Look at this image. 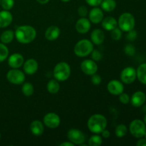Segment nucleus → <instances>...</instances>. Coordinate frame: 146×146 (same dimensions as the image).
Masks as SVG:
<instances>
[{"instance_id": "obj_6", "label": "nucleus", "mask_w": 146, "mask_h": 146, "mask_svg": "<svg viewBox=\"0 0 146 146\" xmlns=\"http://www.w3.org/2000/svg\"><path fill=\"white\" fill-rule=\"evenodd\" d=\"M129 131L131 135L135 138H143L146 132V125L145 123L139 119L133 120L130 123Z\"/></svg>"}, {"instance_id": "obj_20", "label": "nucleus", "mask_w": 146, "mask_h": 146, "mask_svg": "<svg viewBox=\"0 0 146 146\" xmlns=\"http://www.w3.org/2000/svg\"><path fill=\"white\" fill-rule=\"evenodd\" d=\"M105 40V34L100 29H96L91 32V41L95 45H100L103 44Z\"/></svg>"}, {"instance_id": "obj_15", "label": "nucleus", "mask_w": 146, "mask_h": 146, "mask_svg": "<svg viewBox=\"0 0 146 146\" xmlns=\"http://www.w3.org/2000/svg\"><path fill=\"white\" fill-rule=\"evenodd\" d=\"M38 68V64L34 58H29L24 61L23 64L24 72L27 75H33L35 74Z\"/></svg>"}, {"instance_id": "obj_39", "label": "nucleus", "mask_w": 146, "mask_h": 146, "mask_svg": "<svg viewBox=\"0 0 146 146\" xmlns=\"http://www.w3.org/2000/svg\"><path fill=\"white\" fill-rule=\"evenodd\" d=\"M85 1L89 6L95 7L99 6L101 4L103 0H85Z\"/></svg>"}, {"instance_id": "obj_12", "label": "nucleus", "mask_w": 146, "mask_h": 146, "mask_svg": "<svg viewBox=\"0 0 146 146\" xmlns=\"http://www.w3.org/2000/svg\"><path fill=\"white\" fill-rule=\"evenodd\" d=\"M107 90L112 95L119 96L124 91L123 83L118 80H111L107 85Z\"/></svg>"}, {"instance_id": "obj_4", "label": "nucleus", "mask_w": 146, "mask_h": 146, "mask_svg": "<svg viewBox=\"0 0 146 146\" xmlns=\"http://www.w3.org/2000/svg\"><path fill=\"white\" fill-rule=\"evenodd\" d=\"M53 75L55 79L58 81H65L71 76V67L68 63L61 61L55 66L53 71Z\"/></svg>"}, {"instance_id": "obj_1", "label": "nucleus", "mask_w": 146, "mask_h": 146, "mask_svg": "<svg viewBox=\"0 0 146 146\" xmlns=\"http://www.w3.org/2000/svg\"><path fill=\"white\" fill-rule=\"evenodd\" d=\"M16 39L23 44H30L36 37V31L30 25H22L17 27L14 31Z\"/></svg>"}, {"instance_id": "obj_33", "label": "nucleus", "mask_w": 146, "mask_h": 146, "mask_svg": "<svg viewBox=\"0 0 146 146\" xmlns=\"http://www.w3.org/2000/svg\"><path fill=\"white\" fill-rule=\"evenodd\" d=\"M124 52L128 56H133L135 54V48L132 44H127L124 48Z\"/></svg>"}, {"instance_id": "obj_2", "label": "nucleus", "mask_w": 146, "mask_h": 146, "mask_svg": "<svg viewBox=\"0 0 146 146\" xmlns=\"http://www.w3.org/2000/svg\"><path fill=\"white\" fill-rule=\"evenodd\" d=\"M108 125L106 118L101 114H94L88 120L87 126L88 130L94 134H101Z\"/></svg>"}, {"instance_id": "obj_41", "label": "nucleus", "mask_w": 146, "mask_h": 146, "mask_svg": "<svg viewBox=\"0 0 146 146\" xmlns=\"http://www.w3.org/2000/svg\"><path fill=\"white\" fill-rule=\"evenodd\" d=\"M137 146H146V139L141 138L136 143Z\"/></svg>"}, {"instance_id": "obj_40", "label": "nucleus", "mask_w": 146, "mask_h": 146, "mask_svg": "<svg viewBox=\"0 0 146 146\" xmlns=\"http://www.w3.org/2000/svg\"><path fill=\"white\" fill-rule=\"evenodd\" d=\"M101 136L104 138H109L110 135H111V133H110V131H108V130H107L106 128V129H104V131L101 132Z\"/></svg>"}, {"instance_id": "obj_34", "label": "nucleus", "mask_w": 146, "mask_h": 146, "mask_svg": "<svg viewBox=\"0 0 146 146\" xmlns=\"http://www.w3.org/2000/svg\"><path fill=\"white\" fill-rule=\"evenodd\" d=\"M91 58H92V60L95 61L96 62V61H101V58H103V55L101 52H100L98 50L94 49L92 51V52L91 53Z\"/></svg>"}, {"instance_id": "obj_47", "label": "nucleus", "mask_w": 146, "mask_h": 146, "mask_svg": "<svg viewBox=\"0 0 146 146\" xmlns=\"http://www.w3.org/2000/svg\"><path fill=\"white\" fill-rule=\"evenodd\" d=\"M144 137H145V138L146 139V132H145V135H144Z\"/></svg>"}, {"instance_id": "obj_31", "label": "nucleus", "mask_w": 146, "mask_h": 146, "mask_svg": "<svg viewBox=\"0 0 146 146\" xmlns=\"http://www.w3.org/2000/svg\"><path fill=\"white\" fill-rule=\"evenodd\" d=\"M111 38H113L115 41H119L120 39L122 37V30L119 28V27H117L116 28H115L114 29H113L112 31H111Z\"/></svg>"}, {"instance_id": "obj_44", "label": "nucleus", "mask_w": 146, "mask_h": 146, "mask_svg": "<svg viewBox=\"0 0 146 146\" xmlns=\"http://www.w3.org/2000/svg\"><path fill=\"white\" fill-rule=\"evenodd\" d=\"M143 111H144V113H146V105L144 106V107L143 108Z\"/></svg>"}, {"instance_id": "obj_29", "label": "nucleus", "mask_w": 146, "mask_h": 146, "mask_svg": "<svg viewBox=\"0 0 146 146\" xmlns=\"http://www.w3.org/2000/svg\"><path fill=\"white\" fill-rule=\"evenodd\" d=\"M103 140L101 135H93L92 136L90 137L88 141V145L90 146H99L102 144Z\"/></svg>"}, {"instance_id": "obj_19", "label": "nucleus", "mask_w": 146, "mask_h": 146, "mask_svg": "<svg viewBox=\"0 0 146 146\" xmlns=\"http://www.w3.org/2000/svg\"><path fill=\"white\" fill-rule=\"evenodd\" d=\"M13 16L9 11L3 10L0 11V28H6L11 24Z\"/></svg>"}, {"instance_id": "obj_49", "label": "nucleus", "mask_w": 146, "mask_h": 146, "mask_svg": "<svg viewBox=\"0 0 146 146\" xmlns=\"http://www.w3.org/2000/svg\"><path fill=\"white\" fill-rule=\"evenodd\" d=\"M0 6H1V0H0Z\"/></svg>"}, {"instance_id": "obj_13", "label": "nucleus", "mask_w": 146, "mask_h": 146, "mask_svg": "<svg viewBox=\"0 0 146 146\" xmlns=\"http://www.w3.org/2000/svg\"><path fill=\"white\" fill-rule=\"evenodd\" d=\"M88 19L93 24H99L104 19V11L101 8L95 7L88 12Z\"/></svg>"}, {"instance_id": "obj_36", "label": "nucleus", "mask_w": 146, "mask_h": 146, "mask_svg": "<svg viewBox=\"0 0 146 146\" xmlns=\"http://www.w3.org/2000/svg\"><path fill=\"white\" fill-rule=\"evenodd\" d=\"M137 36H138L137 31L134 30L133 29L128 31V34L126 35V38L130 41H134L137 38Z\"/></svg>"}, {"instance_id": "obj_48", "label": "nucleus", "mask_w": 146, "mask_h": 146, "mask_svg": "<svg viewBox=\"0 0 146 146\" xmlns=\"http://www.w3.org/2000/svg\"><path fill=\"white\" fill-rule=\"evenodd\" d=\"M0 139H1V133H0Z\"/></svg>"}, {"instance_id": "obj_21", "label": "nucleus", "mask_w": 146, "mask_h": 146, "mask_svg": "<svg viewBox=\"0 0 146 146\" xmlns=\"http://www.w3.org/2000/svg\"><path fill=\"white\" fill-rule=\"evenodd\" d=\"M30 131L35 136H41L44 132V124L38 120L32 121L30 125Z\"/></svg>"}, {"instance_id": "obj_32", "label": "nucleus", "mask_w": 146, "mask_h": 146, "mask_svg": "<svg viewBox=\"0 0 146 146\" xmlns=\"http://www.w3.org/2000/svg\"><path fill=\"white\" fill-rule=\"evenodd\" d=\"M1 6L4 10L9 11L14 6V0H1Z\"/></svg>"}, {"instance_id": "obj_28", "label": "nucleus", "mask_w": 146, "mask_h": 146, "mask_svg": "<svg viewBox=\"0 0 146 146\" xmlns=\"http://www.w3.org/2000/svg\"><path fill=\"white\" fill-rule=\"evenodd\" d=\"M127 133H128V128H127L126 125L124 124L118 125L115 128V134L117 138H123L126 135Z\"/></svg>"}, {"instance_id": "obj_3", "label": "nucleus", "mask_w": 146, "mask_h": 146, "mask_svg": "<svg viewBox=\"0 0 146 146\" xmlns=\"http://www.w3.org/2000/svg\"><path fill=\"white\" fill-rule=\"evenodd\" d=\"M94 44L88 39H81L74 46V54L81 58H84L91 54L94 50Z\"/></svg>"}, {"instance_id": "obj_26", "label": "nucleus", "mask_w": 146, "mask_h": 146, "mask_svg": "<svg viewBox=\"0 0 146 146\" xmlns=\"http://www.w3.org/2000/svg\"><path fill=\"white\" fill-rule=\"evenodd\" d=\"M14 37H15L14 31H13L12 30H6L1 34L0 40L3 44H8L13 41Z\"/></svg>"}, {"instance_id": "obj_8", "label": "nucleus", "mask_w": 146, "mask_h": 146, "mask_svg": "<svg viewBox=\"0 0 146 146\" xmlns=\"http://www.w3.org/2000/svg\"><path fill=\"white\" fill-rule=\"evenodd\" d=\"M67 138L74 145H80L85 142V135L81 131L77 128H71L67 133Z\"/></svg>"}, {"instance_id": "obj_10", "label": "nucleus", "mask_w": 146, "mask_h": 146, "mask_svg": "<svg viewBox=\"0 0 146 146\" xmlns=\"http://www.w3.org/2000/svg\"><path fill=\"white\" fill-rule=\"evenodd\" d=\"M43 123L48 128L54 129L58 128L61 123V118L56 113L53 112L46 114L43 119Z\"/></svg>"}, {"instance_id": "obj_18", "label": "nucleus", "mask_w": 146, "mask_h": 146, "mask_svg": "<svg viewBox=\"0 0 146 146\" xmlns=\"http://www.w3.org/2000/svg\"><path fill=\"white\" fill-rule=\"evenodd\" d=\"M61 34V30L57 26H50L45 31V38L48 41H55L59 37Z\"/></svg>"}, {"instance_id": "obj_23", "label": "nucleus", "mask_w": 146, "mask_h": 146, "mask_svg": "<svg viewBox=\"0 0 146 146\" xmlns=\"http://www.w3.org/2000/svg\"><path fill=\"white\" fill-rule=\"evenodd\" d=\"M100 5L104 11L111 12L116 8L117 4L115 0H103Z\"/></svg>"}, {"instance_id": "obj_25", "label": "nucleus", "mask_w": 146, "mask_h": 146, "mask_svg": "<svg viewBox=\"0 0 146 146\" xmlns=\"http://www.w3.org/2000/svg\"><path fill=\"white\" fill-rule=\"evenodd\" d=\"M47 91L48 93L51 94H56L60 90V84L59 81L56 79H51L48 82L46 86Z\"/></svg>"}, {"instance_id": "obj_14", "label": "nucleus", "mask_w": 146, "mask_h": 146, "mask_svg": "<svg viewBox=\"0 0 146 146\" xmlns=\"http://www.w3.org/2000/svg\"><path fill=\"white\" fill-rule=\"evenodd\" d=\"M24 62V56L19 53H14L8 58V64L11 68H19L22 66Z\"/></svg>"}, {"instance_id": "obj_7", "label": "nucleus", "mask_w": 146, "mask_h": 146, "mask_svg": "<svg viewBox=\"0 0 146 146\" xmlns=\"http://www.w3.org/2000/svg\"><path fill=\"white\" fill-rule=\"evenodd\" d=\"M7 78L14 85H21L25 81V73L19 68H12L7 72Z\"/></svg>"}, {"instance_id": "obj_11", "label": "nucleus", "mask_w": 146, "mask_h": 146, "mask_svg": "<svg viewBox=\"0 0 146 146\" xmlns=\"http://www.w3.org/2000/svg\"><path fill=\"white\" fill-rule=\"evenodd\" d=\"M81 69L84 74L91 76L98 71V65L96 62L92 59H86L81 64Z\"/></svg>"}, {"instance_id": "obj_46", "label": "nucleus", "mask_w": 146, "mask_h": 146, "mask_svg": "<svg viewBox=\"0 0 146 146\" xmlns=\"http://www.w3.org/2000/svg\"><path fill=\"white\" fill-rule=\"evenodd\" d=\"M61 1H64V2H68V1H71V0H61Z\"/></svg>"}, {"instance_id": "obj_16", "label": "nucleus", "mask_w": 146, "mask_h": 146, "mask_svg": "<svg viewBox=\"0 0 146 146\" xmlns=\"http://www.w3.org/2000/svg\"><path fill=\"white\" fill-rule=\"evenodd\" d=\"M91 21L86 17H81L76 23V29L80 34H86L91 29Z\"/></svg>"}, {"instance_id": "obj_38", "label": "nucleus", "mask_w": 146, "mask_h": 146, "mask_svg": "<svg viewBox=\"0 0 146 146\" xmlns=\"http://www.w3.org/2000/svg\"><path fill=\"white\" fill-rule=\"evenodd\" d=\"M78 11V15L81 17H86L88 14V9H87V7L84 5L80 6L78 8V11Z\"/></svg>"}, {"instance_id": "obj_43", "label": "nucleus", "mask_w": 146, "mask_h": 146, "mask_svg": "<svg viewBox=\"0 0 146 146\" xmlns=\"http://www.w3.org/2000/svg\"><path fill=\"white\" fill-rule=\"evenodd\" d=\"M38 4H46L50 1V0H36Z\"/></svg>"}, {"instance_id": "obj_27", "label": "nucleus", "mask_w": 146, "mask_h": 146, "mask_svg": "<svg viewBox=\"0 0 146 146\" xmlns=\"http://www.w3.org/2000/svg\"><path fill=\"white\" fill-rule=\"evenodd\" d=\"M21 92L25 96H31L34 92V86L29 82H24L22 84V87H21Z\"/></svg>"}, {"instance_id": "obj_9", "label": "nucleus", "mask_w": 146, "mask_h": 146, "mask_svg": "<svg viewBox=\"0 0 146 146\" xmlns=\"http://www.w3.org/2000/svg\"><path fill=\"white\" fill-rule=\"evenodd\" d=\"M137 78L136 70L131 66L125 67L121 73V79L123 84H131Z\"/></svg>"}, {"instance_id": "obj_35", "label": "nucleus", "mask_w": 146, "mask_h": 146, "mask_svg": "<svg viewBox=\"0 0 146 146\" xmlns=\"http://www.w3.org/2000/svg\"><path fill=\"white\" fill-rule=\"evenodd\" d=\"M91 83H92L94 85L98 86L100 85V84H101V81H102V78H101V76L98 75V74H97L96 73V74L91 75Z\"/></svg>"}, {"instance_id": "obj_45", "label": "nucleus", "mask_w": 146, "mask_h": 146, "mask_svg": "<svg viewBox=\"0 0 146 146\" xmlns=\"http://www.w3.org/2000/svg\"><path fill=\"white\" fill-rule=\"evenodd\" d=\"M143 122L145 123V125H146V113H145V116H144V121H143Z\"/></svg>"}, {"instance_id": "obj_37", "label": "nucleus", "mask_w": 146, "mask_h": 146, "mask_svg": "<svg viewBox=\"0 0 146 146\" xmlns=\"http://www.w3.org/2000/svg\"><path fill=\"white\" fill-rule=\"evenodd\" d=\"M119 100L121 103H122L123 104H128L130 102L131 98H130L129 95L128 94L123 92L122 94L119 95Z\"/></svg>"}, {"instance_id": "obj_5", "label": "nucleus", "mask_w": 146, "mask_h": 146, "mask_svg": "<svg viewBox=\"0 0 146 146\" xmlns=\"http://www.w3.org/2000/svg\"><path fill=\"white\" fill-rule=\"evenodd\" d=\"M118 26L122 31L128 32L133 29L135 26V19L134 16L129 12H124L118 18Z\"/></svg>"}, {"instance_id": "obj_22", "label": "nucleus", "mask_w": 146, "mask_h": 146, "mask_svg": "<svg viewBox=\"0 0 146 146\" xmlns=\"http://www.w3.org/2000/svg\"><path fill=\"white\" fill-rule=\"evenodd\" d=\"M102 27L106 31H112L118 27V21L113 17H107L101 21Z\"/></svg>"}, {"instance_id": "obj_17", "label": "nucleus", "mask_w": 146, "mask_h": 146, "mask_svg": "<svg viewBox=\"0 0 146 146\" xmlns=\"http://www.w3.org/2000/svg\"><path fill=\"white\" fill-rule=\"evenodd\" d=\"M146 101V95L144 92L141 91H136L131 96L130 102H131V105L135 107V108H138L145 104Z\"/></svg>"}, {"instance_id": "obj_42", "label": "nucleus", "mask_w": 146, "mask_h": 146, "mask_svg": "<svg viewBox=\"0 0 146 146\" xmlns=\"http://www.w3.org/2000/svg\"><path fill=\"white\" fill-rule=\"evenodd\" d=\"M60 146H74V145L71 141H68V142H64L62 143H61L60 144Z\"/></svg>"}, {"instance_id": "obj_30", "label": "nucleus", "mask_w": 146, "mask_h": 146, "mask_svg": "<svg viewBox=\"0 0 146 146\" xmlns=\"http://www.w3.org/2000/svg\"><path fill=\"white\" fill-rule=\"evenodd\" d=\"M9 56V49L7 46L3 43H0V63L3 62Z\"/></svg>"}, {"instance_id": "obj_24", "label": "nucleus", "mask_w": 146, "mask_h": 146, "mask_svg": "<svg viewBox=\"0 0 146 146\" xmlns=\"http://www.w3.org/2000/svg\"><path fill=\"white\" fill-rule=\"evenodd\" d=\"M137 78L141 84L146 85V63L141 64L136 70Z\"/></svg>"}]
</instances>
